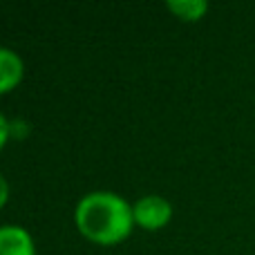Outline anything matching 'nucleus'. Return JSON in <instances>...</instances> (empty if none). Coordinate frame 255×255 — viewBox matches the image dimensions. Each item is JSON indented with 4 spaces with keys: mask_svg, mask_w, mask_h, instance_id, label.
<instances>
[{
    "mask_svg": "<svg viewBox=\"0 0 255 255\" xmlns=\"http://www.w3.org/2000/svg\"><path fill=\"white\" fill-rule=\"evenodd\" d=\"M74 224L88 242L97 247H117L126 242L134 229L132 204L112 190H92L76 204Z\"/></svg>",
    "mask_w": 255,
    "mask_h": 255,
    "instance_id": "1",
    "label": "nucleus"
},
{
    "mask_svg": "<svg viewBox=\"0 0 255 255\" xmlns=\"http://www.w3.org/2000/svg\"><path fill=\"white\" fill-rule=\"evenodd\" d=\"M172 204L161 195H143L132 204V215H134V226L143 231H159L170 224L172 220Z\"/></svg>",
    "mask_w": 255,
    "mask_h": 255,
    "instance_id": "2",
    "label": "nucleus"
},
{
    "mask_svg": "<svg viewBox=\"0 0 255 255\" xmlns=\"http://www.w3.org/2000/svg\"><path fill=\"white\" fill-rule=\"evenodd\" d=\"M25 79V61L11 47L0 45V97L13 92Z\"/></svg>",
    "mask_w": 255,
    "mask_h": 255,
    "instance_id": "3",
    "label": "nucleus"
},
{
    "mask_svg": "<svg viewBox=\"0 0 255 255\" xmlns=\"http://www.w3.org/2000/svg\"><path fill=\"white\" fill-rule=\"evenodd\" d=\"M0 255H36V244L25 226H0Z\"/></svg>",
    "mask_w": 255,
    "mask_h": 255,
    "instance_id": "4",
    "label": "nucleus"
},
{
    "mask_svg": "<svg viewBox=\"0 0 255 255\" xmlns=\"http://www.w3.org/2000/svg\"><path fill=\"white\" fill-rule=\"evenodd\" d=\"M166 9L181 22H197L206 16L208 2H204V0H170Z\"/></svg>",
    "mask_w": 255,
    "mask_h": 255,
    "instance_id": "5",
    "label": "nucleus"
},
{
    "mask_svg": "<svg viewBox=\"0 0 255 255\" xmlns=\"http://www.w3.org/2000/svg\"><path fill=\"white\" fill-rule=\"evenodd\" d=\"M9 139H11V121L0 112V152H2L4 145L9 143Z\"/></svg>",
    "mask_w": 255,
    "mask_h": 255,
    "instance_id": "6",
    "label": "nucleus"
},
{
    "mask_svg": "<svg viewBox=\"0 0 255 255\" xmlns=\"http://www.w3.org/2000/svg\"><path fill=\"white\" fill-rule=\"evenodd\" d=\"M9 195H11V188H9V181H7V177H4L2 172H0V211H2V208L7 206Z\"/></svg>",
    "mask_w": 255,
    "mask_h": 255,
    "instance_id": "7",
    "label": "nucleus"
}]
</instances>
